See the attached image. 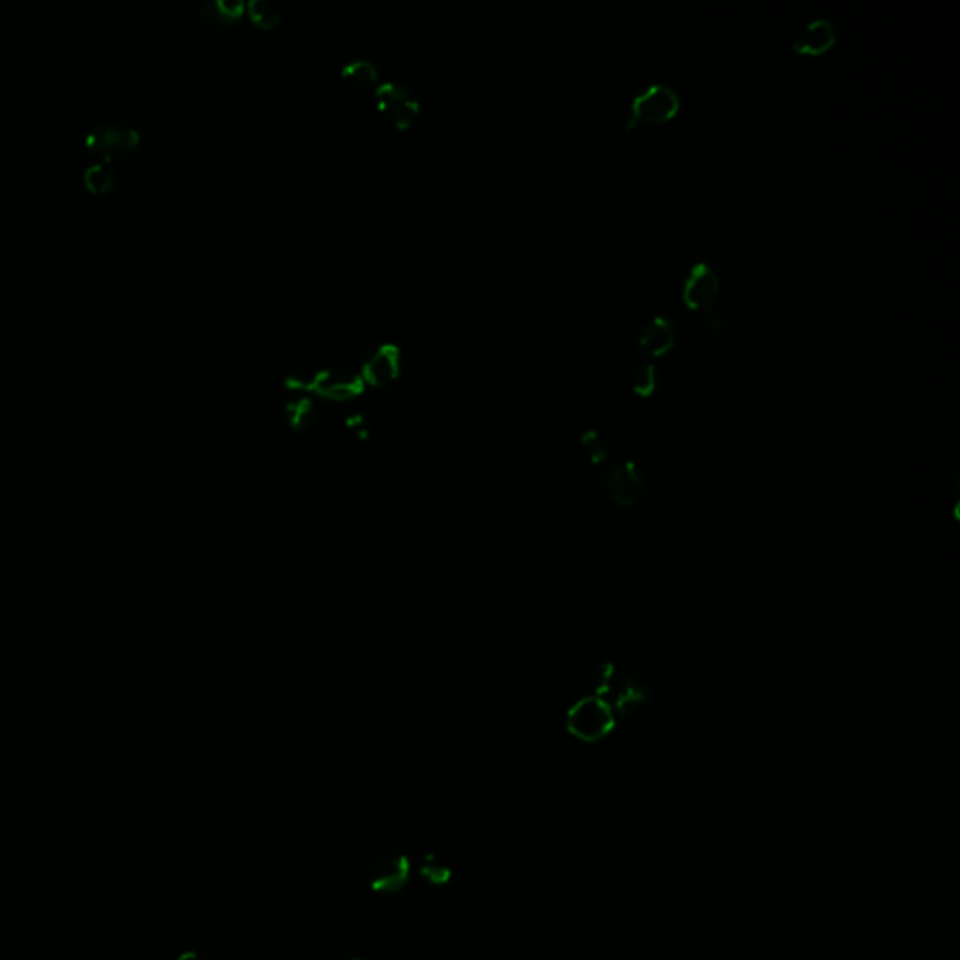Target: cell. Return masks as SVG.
Wrapping results in <instances>:
<instances>
[{
	"label": "cell",
	"mask_w": 960,
	"mask_h": 960,
	"mask_svg": "<svg viewBox=\"0 0 960 960\" xmlns=\"http://www.w3.org/2000/svg\"><path fill=\"white\" fill-rule=\"evenodd\" d=\"M285 383L291 389L312 390L315 394L336 402L355 398L366 387L364 377L360 374V366H353L349 362L332 364L321 370H299L287 375Z\"/></svg>",
	"instance_id": "cell-1"
},
{
	"label": "cell",
	"mask_w": 960,
	"mask_h": 960,
	"mask_svg": "<svg viewBox=\"0 0 960 960\" xmlns=\"http://www.w3.org/2000/svg\"><path fill=\"white\" fill-rule=\"evenodd\" d=\"M595 694L614 711L615 717L634 713L647 702V687L634 675L621 672L614 664H602L591 679Z\"/></svg>",
	"instance_id": "cell-2"
},
{
	"label": "cell",
	"mask_w": 960,
	"mask_h": 960,
	"mask_svg": "<svg viewBox=\"0 0 960 960\" xmlns=\"http://www.w3.org/2000/svg\"><path fill=\"white\" fill-rule=\"evenodd\" d=\"M139 128L126 120H102L85 135V150L96 162L119 160L139 145Z\"/></svg>",
	"instance_id": "cell-3"
},
{
	"label": "cell",
	"mask_w": 960,
	"mask_h": 960,
	"mask_svg": "<svg viewBox=\"0 0 960 960\" xmlns=\"http://www.w3.org/2000/svg\"><path fill=\"white\" fill-rule=\"evenodd\" d=\"M681 109L679 92L668 83H651L638 90L630 100L629 119L625 128L632 130L638 124H660L674 119Z\"/></svg>",
	"instance_id": "cell-4"
},
{
	"label": "cell",
	"mask_w": 960,
	"mask_h": 960,
	"mask_svg": "<svg viewBox=\"0 0 960 960\" xmlns=\"http://www.w3.org/2000/svg\"><path fill=\"white\" fill-rule=\"evenodd\" d=\"M614 711L597 696H587L570 707L567 728L584 743H597L615 728Z\"/></svg>",
	"instance_id": "cell-5"
},
{
	"label": "cell",
	"mask_w": 960,
	"mask_h": 960,
	"mask_svg": "<svg viewBox=\"0 0 960 960\" xmlns=\"http://www.w3.org/2000/svg\"><path fill=\"white\" fill-rule=\"evenodd\" d=\"M377 105L396 128H407L417 119L420 98L417 90L402 79H385L375 90Z\"/></svg>",
	"instance_id": "cell-6"
},
{
	"label": "cell",
	"mask_w": 960,
	"mask_h": 960,
	"mask_svg": "<svg viewBox=\"0 0 960 960\" xmlns=\"http://www.w3.org/2000/svg\"><path fill=\"white\" fill-rule=\"evenodd\" d=\"M719 291V274L707 261H696L690 265L681 285V299L685 306L692 310H705L707 306L715 304Z\"/></svg>",
	"instance_id": "cell-7"
},
{
	"label": "cell",
	"mask_w": 960,
	"mask_h": 960,
	"mask_svg": "<svg viewBox=\"0 0 960 960\" xmlns=\"http://www.w3.org/2000/svg\"><path fill=\"white\" fill-rule=\"evenodd\" d=\"M402 370V349L394 342H381L370 349L360 364V374L366 385L387 387Z\"/></svg>",
	"instance_id": "cell-8"
},
{
	"label": "cell",
	"mask_w": 960,
	"mask_h": 960,
	"mask_svg": "<svg viewBox=\"0 0 960 960\" xmlns=\"http://www.w3.org/2000/svg\"><path fill=\"white\" fill-rule=\"evenodd\" d=\"M604 490L615 505L632 507L644 495V479L632 462H617L604 473Z\"/></svg>",
	"instance_id": "cell-9"
},
{
	"label": "cell",
	"mask_w": 960,
	"mask_h": 960,
	"mask_svg": "<svg viewBox=\"0 0 960 960\" xmlns=\"http://www.w3.org/2000/svg\"><path fill=\"white\" fill-rule=\"evenodd\" d=\"M411 878V859L407 855H389L377 861L370 872L368 884L374 893L394 895L400 893Z\"/></svg>",
	"instance_id": "cell-10"
},
{
	"label": "cell",
	"mask_w": 960,
	"mask_h": 960,
	"mask_svg": "<svg viewBox=\"0 0 960 960\" xmlns=\"http://www.w3.org/2000/svg\"><path fill=\"white\" fill-rule=\"evenodd\" d=\"M837 42V30L831 19L814 17L795 32L792 49L799 55H822Z\"/></svg>",
	"instance_id": "cell-11"
},
{
	"label": "cell",
	"mask_w": 960,
	"mask_h": 960,
	"mask_svg": "<svg viewBox=\"0 0 960 960\" xmlns=\"http://www.w3.org/2000/svg\"><path fill=\"white\" fill-rule=\"evenodd\" d=\"M674 321L666 315H653L638 329V347L647 357H660L675 345Z\"/></svg>",
	"instance_id": "cell-12"
},
{
	"label": "cell",
	"mask_w": 960,
	"mask_h": 960,
	"mask_svg": "<svg viewBox=\"0 0 960 960\" xmlns=\"http://www.w3.org/2000/svg\"><path fill=\"white\" fill-rule=\"evenodd\" d=\"M246 12L244 0H203L199 2V14L212 27H225L237 23Z\"/></svg>",
	"instance_id": "cell-13"
},
{
	"label": "cell",
	"mask_w": 960,
	"mask_h": 960,
	"mask_svg": "<svg viewBox=\"0 0 960 960\" xmlns=\"http://www.w3.org/2000/svg\"><path fill=\"white\" fill-rule=\"evenodd\" d=\"M246 12L261 29H274L284 17V8L278 0H248Z\"/></svg>",
	"instance_id": "cell-14"
},
{
	"label": "cell",
	"mask_w": 960,
	"mask_h": 960,
	"mask_svg": "<svg viewBox=\"0 0 960 960\" xmlns=\"http://www.w3.org/2000/svg\"><path fill=\"white\" fill-rule=\"evenodd\" d=\"M340 74L353 85H370L379 75L377 64L368 57H351L340 66Z\"/></svg>",
	"instance_id": "cell-15"
},
{
	"label": "cell",
	"mask_w": 960,
	"mask_h": 960,
	"mask_svg": "<svg viewBox=\"0 0 960 960\" xmlns=\"http://www.w3.org/2000/svg\"><path fill=\"white\" fill-rule=\"evenodd\" d=\"M83 180L92 194H105L115 184V169L107 162H94L85 169Z\"/></svg>",
	"instance_id": "cell-16"
},
{
	"label": "cell",
	"mask_w": 960,
	"mask_h": 960,
	"mask_svg": "<svg viewBox=\"0 0 960 960\" xmlns=\"http://www.w3.org/2000/svg\"><path fill=\"white\" fill-rule=\"evenodd\" d=\"M287 417L293 428H310L317 419V409L308 396H297L287 404Z\"/></svg>",
	"instance_id": "cell-17"
},
{
	"label": "cell",
	"mask_w": 960,
	"mask_h": 960,
	"mask_svg": "<svg viewBox=\"0 0 960 960\" xmlns=\"http://www.w3.org/2000/svg\"><path fill=\"white\" fill-rule=\"evenodd\" d=\"M419 874L428 884L441 887V885L449 884L450 878H452V869L447 863H443L437 855L428 854L424 857V861L420 863Z\"/></svg>",
	"instance_id": "cell-18"
},
{
	"label": "cell",
	"mask_w": 960,
	"mask_h": 960,
	"mask_svg": "<svg viewBox=\"0 0 960 960\" xmlns=\"http://www.w3.org/2000/svg\"><path fill=\"white\" fill-rule=\"evenodd\" d=\"M657 383H659V375H657V368L651 360H644L636 366L634 374H632V390L640 396H651L655 389H657Z\"/></svg>",
	"instance_id": "cell-19"
},
{
	"label": "cell",
	"mask_w": 960,
	"mask_h": 960,
	"mask_svg": "<svg viewBox=\"0 0 960 960\" xmlns=\"http://www.w3.org/2000/svg\"><path fill=\"white\" fill-rule=\"evenodd\" d=\"M582 449H584L585 458L593 464H600L608 456V441L602 435V432L591 428L582 435Z\"/></svg>",
	"instance_id": "cell-20"
},
{
	"label": "cell",
	"mask_w": 960,
	"mask_h": 960,
	"mask_svg": "<svg viewBox=\"0 0 960 960\" xmlns=\"http://www.w3.org/2000/svg\"><path fill=\"white\" fill-rule=\"evenodd\" d=\"M702 312H704L705 325L713 332H722L728 327V315L717 304L707 306Z\"/></svg>",
	"instance_id": "cell-21"
},
{
	"label": "cell",
	"mask_w": 960,
	"mask_h": 960,
	"mask_svg": "<svg viewBox=\"0 0 960 960\" xmlns=\"http://www.w3.org/2000/svg\"><path fill=\"white\" fill-rule=\"evenodd\" d=\"M177 960H207V959H205L203 955H199L197 951H184V953H180L179 957H177Z\"/></svg>",
	"instance_id": "cell-22"
},
{
	"label": "cell",
	"mask_w": 960,
	"mask_h": 960,
	"mask_svg": "<svg viewBox=\"0 0 960 960\" xmlns=\"http://www.w3.org/2000/svg\"><path fill=\"white\" fill-rule=\"evenodd\" d=\"M345 960H364V959H360V957H351V959H345Z\"/></svg>",
	"instance_id": "cell-23"
}]
</instances>
